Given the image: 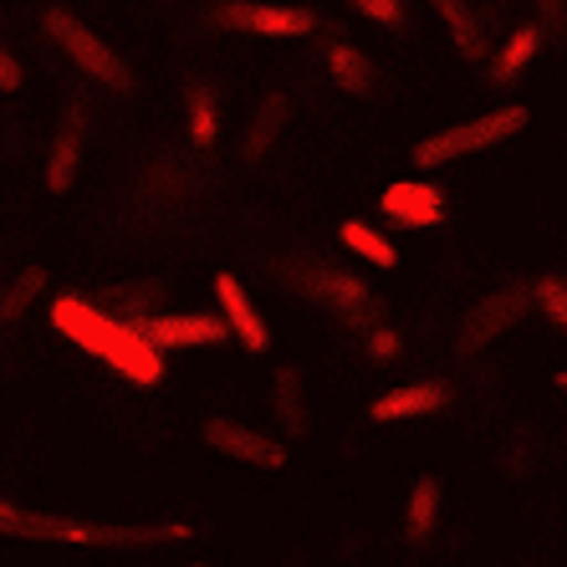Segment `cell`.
Instances as JSON below:
<instances>
[{
  "mask_svg": "<svg viewBox=\"0 0 567 567\" xmlns=\"http://www.w3.org/2000/svg\"><path fill=\"white\" fill-rule=\"evenodd\" d=\"M52 328L62 332V338H72L78 348H87L93 358L113 363V373H123V379L138 383V389H158V383H164V348L148 343L133 322L103 312L93 297L62 291L52 302Z\"/></svg>",
  "mask_w": 567,
  "mask_h": 567,
  "instance_id": "1",
  "label": "cell"
},
{
  "mask_svg": "<svg viewBox=\"0 0 567 567\" xmlns=\"http://www.w3.org/2000/svg\"><path fill=\"white\" fill-rule=\"evenodd\" d=\"M271 277H277L291 297L322 307V312H332L338 322H348V328H373L383 317V302L373 297L369 281L358 277V271H348V266L322 261V256H277V261H271Z\"/></svg>",
  "mask_w": 567,
  "mask_h": 567,
  "instance_id": "2",
  "label": "cell"
},
{
  "mask_svg": "<svg viewBox=\"0 0 567 567\" xmlns=\"http://www.w3.org/2000/svg\"><path fill=\"white\" fill-rule=\"evenodd\" d=\"M527 123H532V113L522 103L491 107V113H481L471 123H455V128H440L430 138H420L414 144V169H445V164H455L465 154H481V148H496L506 138H516Z\"/></svg>",
  "mask_w": 567,
  "mask_h": 567,
  "instance_id": "3",
  "label": "cell"
},
{
  "mask_svg": "<svg viewBox=\"0 0 567 567\" xmlns=\"http://www.w3.org/2000/svg\"><path fill=\"white\" fill-rule=\"evenodd\" d=\"M41 27H47V37L62 47V56L78 72H87L93 82H103V87H113L118 97H128L133 93V66L123 62L113 47H107L97 31H87L78 21V16L66 11V6H47V16H41Z\"/></svg>",
  "mask_w": 567,
  "mask_h": 567,
  "instance_id": "4",
  "label": "cell"
},
{
  "mask_svg": "<svg viewBox=\"0 0 567 567\" xmlns=\"http://www.w3.org/2000/svg\"><path fill=\"white\" fill-rule=\"evenodd\" d=\"M537 307V297H532L527 281H506V287L486 291L481 302L471 307V312L461 317V328H455V353L461 358H475V353H486L502 332H512L522 317Z\"/></svg>",
  "mask_w": 567,
  "mask_h": 567,
  "instance_id": "5",
  "label": "cell"
},
{
  "mask_svg": "<svg viewBox=\"0 0 567 567\" xmlns=\"http://www.w3.org/2000/svg\"><path fill=\"white\" fill-rule=\"evenodd\" d=\"M210 27L215 31H251V37H277L297 41L312 37L322 27V16L312 6H261V0H220L210 6Z\"/></svg>",
  "mask_w": 567,
  "mask_h": 567,
  "instance_id": "6",
  "label": "cell"
},
{
  "mask_svg": "<svg viewBox=\"0 0 567 567\" xmlns=\"http://www.w3.org/2000/svg\"><path fill=\"white\" fill-rule=\"evenodd\" d=\"M133 328L144 332L154 348H164V353H179V348H220L236 338L230 322L210 317V312H154V317H138Z\"/></svg>",
  "mask_w": 567,
  "mask_h": 567,
  "instance_id": "7",
  "label": "cell"
},
{
  "mask_svg": "<svg viewBox=\"0 0 567 567\" xmlns=\"http://www.w3.org/2000/svg\"><path fill=\"white\" fill-rule=\"evenodd\" d=\"M205 445H210L215 455H225V461L251 465V471H281V465H287L281 440L261 435V430H246V424H236V420H205Z\"/></svg>",
  "mask_w": 567,
  "mask_h": 567,
  "instance_id": "8",
  "label": "cell"
},
{
  "mask_svg": "<svg viewBox=\"0 0 567 567\" xmlns=\"http://www.w3.org/2000/svg\"><path fill=\"white\" fill-rule=\"evenodd\" d=\"M82 148H87V103H66L56 118L52 148H47V189L66 195L82 174Z\"/></svg>",
  "mask_w": 567,
  "mask_h": 567,
  "instance_id": "9",
  "label": "cell"
},
{
  "mask_svg": "<svg viewBox=\"0 0 567 567\" xmlns=\"http://www.w3.org/2000/svg\"><path fill=\"white\" fill-rule=\"evenodd\" d=\"M455 399V383L445 379H414V383H394L389 394H379L369 404L373 424H399V420H424V414H440Z\"/></svg>",
  "mask_w": 567,
  "mask_h": 567,
  "instance_id": "10",
  "label": "cell"
},
{
  "mask_svg": "<svg viewBox=\"0 0 567 567\" xmlns=\"http://www.w3.org/2000/svg\"><path fill=\"white\" fill-rule=\"evenodd\" d=\"M379 210L404 230H424V225L445 220V189L430 185V179H394L379 195Z\"/></svg>",
  "mask_w": 567,
  "mask_h": 567,
  "instance_id": "11",
  "label": "cell"
},
{
  "mask_svg": "<svg viewBox=\"0 0 567 567\" xmlns=\"http://www.w3.org/2000/svg\"><path fill=\"white\" fill-rule=\"evenodd\" d=\"M215 302H220V317L230 322V332H236V343L246 348V353H266V348H271V328H266V317L256 312L251 291L236 281V271H220V277H215Z\"/></svg>",
  "mask_w": 567,
  "mask_h": 567,
  "instance_id": "12",
  "label": "cell"
},
{
  "mask_svg": "<svg viewBox=\"0 0 567 567\" xmlns=\"http://www.w3.org/2000/svg\"><path fill=\"white\" fill-rule=\"evenodd\" d=\"M0 537L87 547V527H82V522H66V516H52V512H31V506H16V502H6V496H0Z\"/></svg>",
  "mask_w": 567,
  "mask_h": 567,
  "instance_id": "13",
  "label": "cell"
},
{
  "mask_svg": "<svg viewBox=\"0 0 567 567\" xmlns=\"http://www.w3.org/2000/svg\"><path fill=\"white\" fill-rule=\"evenodd\" d=\"M287 123H291V97L266 93L261 107L251 113V123H246V133H240V164H261V158L277 148L281 133H287Z\"/></svg>",
  "mask_w": 567,
  "mask_h": 567,
  "instance_id": "14",
  "label": "cell"
},
{
  "mask_svg": "<svg viewBox=\"0 0 567 567\" xmlns=\"http://www.w3.org/2000/svg\"><path fill=\"white\" fill-rule=\"evenodd\" d=\"M164 281L158 277H133V281H113V287L93 291V302L103 307V312L123 317V322H138V317H154L158 307H164Z\"/></svg>",
  "mask_w": 567,
  "mask_h": 567,
  "instance_id": "15",
  "label": "cell"
},
{
  "mask_svg": "<svg viewBox=\"0 0 567 567\" xmlns=\"http://www.w3.org/2000/svg\"><path fill=\"white\" fill-rule=\"evenodd\" d=\"M185 138L199 154L220 138V93L210 78H185Z\"/></svg>",
  "mask_w": 567,
  "mask_h": 567,
  "instance_id": "16",
  "label": "cell"
},
{
  "mask_svg": "<svg viewBox=\"0 0 567 567\" xmlns=\"http://www.w3.org/2000/svg\"><path fill=\"white\" fill-rule=\"evenodd\" d=\"M199 189V174L185 164V154H158L144 169V199L148 205H185Z\"/></svg>",
  "mask_w": 567,
  "mask_h": 567,
  "instance_id": "17",
  "label": "cell"
},
{
  "mask_svg": "<svg viewBox=\"0 0 567 567\" xmlns=\"http://www.w3.org/2000/svg\"><path fill=\"white\" fill-rule=\"evenodd\" d=\"M322 66H328V78L338 93L348 97H373L379 93V72H373V62L358 47H348V41H332L328 52H322Z\"/></svg>",
  "mask_w": 567,
  "mask_h": 567,
  "instance_id": "18",
  "label": "cell"
},
{
  "mask_svg": "<svg viewBox=\"0 0 567 567\" xmlns=\"http://www.w3.org/2000/svg\"><path fill=\"white\" fill-rule=\"evenodd\" d=\"M440 11V21H445L450 41H455V52L465 56V62H486L491 56V41H486V27H481V16L471 11V0H430Z\"/></svg>",
  "mask_w": 567,
  "mask_h": 567,
  "instance_id": "19",
  "label": "cell"
},
{
  "mask_svg": "<svg viewBox=\"0 0 567 567\" xmlns=\"http://www.w3.org/2000/svg\"><path fill=\"white\" fill-rule=\"evenodd\" d=\"M158 542H189L185 522H154V527H87V547H113V553H138Z\"/></svg>",
  "mask_w": 567,
  "mask_h": 567,
  "instance_id": "20",
  "label": "cell"
},
{
  "mask_svg": "<svg viewBox=\"0 0 567 567\" xmlns=\"http://www.w3.org/2000/svg\"><path fill=\"white\" fill-rule=\"evenodd\" d=\"M271 414H277V424H281V435L287 440L307 435V383L291 363L277 369V379H271Z\"/></svg>",
  "mask_w": 567,
  "mask_h": 567,
  "instance_id": "21",
  "label": "cell"
},
{
  "mask_svg": "<svg viewBox=\"0 0 567 567\" xmlns=\"http://www.w3.org/2000/svg\"><path fill=\"white\" fill-rule=\"evenodd\" d=\"M440 496H445L440 475H420V481H414L410 512H404V532H410V547H424V542L435 537V527H440Z\"/></svg>",
  "mask_w": 567,
  "mask_h": 567,
  "instance_id": "22",
  "label": "cell"
},
{
  "mask_svg": "<svg viewBox=\"0 0 567 567\" xmlns=\"http://www.w3.org/2000/svg\"><path fill=\"white\" fill-rule=\"evenodd\" d=\"M338 240H343V246L358 256V261L379 266V271H394V266H399L394 240L383 236V230H373L369 220H343V230H338Z\"/></svg>",
  "mask_w": 567,
  "mask_h": 567,
  "instance_id": "23",
  "label": "cell"
},
{
  "mask_svg": "<svg viewBox=\"0 0 567 567\" xmlns=\"http://www.w3.org/2000/svg\"><path fill=\"white\" fill-rule=\"evenodd\" d=\"M537 47H542V31L537 27L512 31V37H506V47L496 52V62H491V78H496V82H512L516 72H522V66L537 56Z\"/></svg>",
  "mask_w": 567,
  "mask_h": 567,
  "instance_id": "24",
  "label": "cell"
},
{
  "mask_svg": "<svg viewBox=\"0 0 567 567\" xmlns=\"http://www.w3.org/2000/svg\"><path fill=\"white\" fill-rule=\"evenodd\" d=\"M41 291H47V271H41V266H27V271H16V281L0 291V322H16V317H27V307L37 302Z\"/></svg>",
  "mask_w": 567,
  "mask_h": 567,
  "instance_id": "25",
  "label": "cell"
},
{
  "mask_svg": "<svg viewBox=\"0 0 567 567\" xmlns=\"http://www.w3.org/2000/svg\"><path fill=\"white\" fill-rule=\"evenodd\" d=\"M532 297H537V312L567 338V277H557V271L537 277V281H532Z\"/></svg>",
  "mask_w": 567,
  "mask_h": 567,
  "instance_id": "26",
  "label": "cell"
},
{
  "mask_svg": "<svg viewBox=\"0 0 567 567\" xmlns=\"http://www.w3.org/2000/svg\"><path fill=\"white\" fill-rule=\"evenodd\" d=\"M358 16H369L373 27H389V31H404L410 27V11H404V0H348Z\"/></svg>",
  "mask_w": 567,
  "mask_h": 567,
  "instance_id": "27",
  "label": "cell"
},
{
  "mask_svg": "<svg viewBox=\"0 0 567 567\" xmlns=\"http://www.w3.org/2000/svg\"><path fill=\"white\" fill-rule=\"evenodd\" d=\"M21 82H27L21 56H16L11 47H0V93H21Z\"/></svg>",
  "mask_w": 567,
  "mask_h": 567,
  "instance_id": "28",
  "label": "cell"
},
{
  "mask_svg": "<svg viewBox=\"0 0 567 567\" xmlns=\"http://www.w3.org/2000/svg\"><path fill=\"white\" fill-rule=\"evenodd\" d=\"M369 353H373V358H394V353H399V332H389V328H373V338H369Z\"/></svg>",
  "mask_w": 567,
  "mask_h": 567,
  "instance_id": "29",
  "label": "cell"
},
{
  "mask_svg": "<svg viewBox=\"0 0 567 567\" xmlns=\"http://www.w3.org/2000/svg\"><path fill=\"white\" fill-rule=\"evenodd\" d=\"M532 6H537L542 16H557V11H563V0H532Z\"/></svg>",
  "mask_w": 567,
  "mask_h": 567,
  "instance_id": "30",
  "label": "cell"
},
{
  "mask_svg": "<svg viewBox=\"0 0 567 567\" xmlns=\"http://www.w3.org/2000/svg\"><path fill=\"white\" fill-rule=\"evenodd\" d=\"M553 383H557V389H563V394H567V373H557V379H553Z\"/></svg>",
  "mask_w": 567,
  "mask_h": 567,
  "instance_id": "31",
  "label": "cell"
}]
</instances>
